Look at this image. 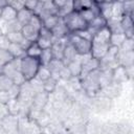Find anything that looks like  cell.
I'll list each match as a JSON object with an SVG mask.
<instances>
[{
    "instance_id": "obj_8",
    "label": "cell",
    "mask_w": 134,
    "mask_h": 134,
    "mask_svg": "<svg viewBox=\"0 0 134 134\" xmlns=\"http://www.w3.org/2000/svg\"><path fill=\"white\" fill-rule=\"evenodd\" d=\"M32 15H34L32 12H30V10H28V9H26L24 7L23 9H21V10H19L17 13V21L22 26H24V25L28 24V22H29L30 18L32 17Z\"/></svg>"
},
{
    "instance_id": "obj_26",
    "label": "cell",
    "mask_w": 134,
    "mask_h": 134,
    "mask_svg": "<svg viewBox=\"0 0 134 134\" xmlns=\"http://www.w3.org/2000/svg\"><path fill=\"white\" fill-rule=\"evenodd\" d=\"M60 77H64V79H69L70 77V75H71V73H70V71H69V69L67 68V66H64L62 69H61V71H60Z\"/></svg>"
},
{
    "instance_id": "obj_25",
    "label": "cell",
    "mask_w": 134,
    "mask_h": 134,
    "mask_svg": "<svg viewBox=\"0 0 134 134\" xmlns=\"http://www.w3.org/2000/svg\"><path fill=\"white\" fill-rule=\"evenodd\" d=\"M37 4H38V1H24V7L32 13H34Z\"/></svg>"
},
{
    "instance_id": "obj_13",
    "label": "cell",
    "mask_w": 134,
    "mask_h": 134,
    "mask_svg": "<svg viewBox=\"0 0 134 134\" xmlns=\"http://www.w3.org/2000/svg\"><path fill=\"white\" fill-rule=\"evenodd\" d=\"M52 59H53V57H52V52H51V49L50 48L43 49L42 52H41V55L39 58L40 63H41L42 66H48V64L51 62Z\"/></svg>"
},
{
    "instance_id": "obj_6",
    "label": "cell",
    "mask_w": 134,
    "mask_h": 134,
    "mask_svg": "<svg viewBox=\"0 0 134 134\" xmlns=\"http://www.w3.org/2000/svg\"><path fill=\"white\" fill-rule=\"evenodd\" d=\"M0 19L3 20V21H6V22H10V21L17 20V12L14 8H12L10 6L6 5L1 10V17H0Z\"/></svg>"
},
{
    "instance_id": "obj_14",
    "label": "cell",
    "mask_w": 134,
    "mask_h": 134,
    "mask_svg": "<svg viewBox=\"0 0 134 134\" xmlns=\"http://www.w3.org/2000/svg\"><path fill=\"white\" fill-rule=\"evenodd\" d=\"M36 77H37L39 81H41V82L43 83V82H45L46 80H48V79L51 77V72H50V70L48 69L47 66H42V65H41L40 68H39V70H38V72H37Z\"/></svg>"
},
{
    "instance_id": "obj_15",
    "label": "cell",
    "mask_w": 134,
    "mask_h": 134,
    "mask_svg": "<svg viewBox=\"0 0 134 134\" xmlns=\"http://www.w3.org/2000/svg\"><path fill=\"white\" fill-rule=\"evenodd\" d=\"M67 68L69 69L71 75H81V71H82V63L77 60H74L70 63H68Z\"/></svg>"
},
{
    "instance_id": "obj_17",
    "label": "cell",
    "mask_w": 134,
    "mask_h": 134,
    "mask_svg": "<svg viewBox=\"0 0 134 134\" xmlns=\"http://www.w3.org/2000/svg\"><path fill=\"white\" fill-rule=\"evenodd\" d=\"M13 55L8 52V50L5 49H1L0 48V69L2 67H4L6 64H8L12 60H13Z\"/></svg>"
},
{
    "instance_id": "obj_3",
    "label": "cell",
    "mask_w": 134,
    "mask_h": 134,
    "mask_svg": "<svg viewBox=\"0 0 134 134\" xmlns=\"http://www.w3.org/2000/svg\"><path fill=\"white\" fill-rule=\"evenodd\" d=\"M68 43L74 48L77 54L84 55V54H90L91 51V41L86 40L80 36H77L74 32H70L67 36Z\"/></svg>"
},
{
    "instance_id": "obj_22",
    "label": "cell",
    "mask_w": 134,
    "mask_h": 134,
    "mask_svg": "<svg viewBox=\"0 0 134 134\" xmlns=\"http://www.w3.org/2000/svg\"><path fill=\"white\" fill-rule=\"evenodd\" d=\"M7 5L10 6L12 8H14L17 13L21 9L24 8V1H19V0H15V1H7Z\"/></svg>"
},
{
    "instance_id": "obj_12",
    "label": "cell",
    "mask_w": 134,
    "mask_h": 134,
    "mask_svg": "<svg viewBox=\"0 0 134 134\" xmlns=\"http://www.w3.org/2000/svg\"><path fill=\"white\" fill-rule=\"evenodd\" d=\"M126 36L125 34H111L110 37V45L115 46V47H120L122 43L126 41Z\"/></svg>"
},
{
    "instance_id": "obj_28",
    "label": "cell",
    "mask_w": 134,
    "mask_h": 134,
    "mask_svg": "<svg viewBox=\"0 0 134 134\" xmlns=\"http://www.w3.org/2000/svg\"><path fill=\"white\" fill-rule=\"evenodd\" d=\"M7 5V1H3V0H0V9H2L3 7H5Z\"/></svg>"
},
{
    "instance_id": "obj_27",
    "label": "cell",
    "mask_w": 134,
    "mask_h": 134,
    "mask_svg": "<svg viewBox=\"0 0 134 134\" xmlns=\"http://www.w3.org/2000/svg\"><path fill=\"white\" fill-rule=\"evenodd\" d=\"M9 98H10V96H9L7 91H0V102L6 103Z\"/></svg>"
},
{
    "instance_id": "obj_30",
    "label": "cell",
    "mask_w": 134,
    "mask_h": 134,
    "mask_svg": "<svg viewBox=\"0 0 134 134\" xmlns=\"http://www.w3.org/2000/svg\"><path fill=\"white\" fill-rule=\"evenodd\" d=\"M1 73H2V72H1V69H0V75H1Z\"/></svg>"
},
{
    "instance_id": "obj_10",
    "label": "cell",
    "mask_w": 134,
    "mask_h": 134,
    "mask_svg": "<svg viewBox=\"0 0 134 134\" xmlns=\"http://www.w3.org/2000/svg\"><path fill=\"white\" fill-rule=\"evenodd\" d=\"M74 9H73V1H66L65 4L60 7L57 12V17L63 19L64 17H66L67 15H69L70 13H72Z\"/></svg>"
},
{
    "instance_id": "obj_7",
    "label": "cell",
    "mask_w": 134,
    "mask_h": 134,
    "mask_svg": "<svg viewBox=\"0 0 134 134\" xmlns=\"http://www.w3.org/2000/svg\"><path fill=\"white\" fill-rule=\"evenodd\" d=\"M7 50H8V52L13 55L14 59H21V58H23L24 55H26L25 49H24L21 45H19V44L10 43V45H9L8 48H7Z\"/></svg>"
},
{
    "instance_id": "obj_4",
    "label": "cell",
    "mask_w": 134,
    "mask_h": 134,
    "mask_svg": "<svg viewBox=\"0 0 134 134\" xmlns=\"http://www.w3.org/2000/svg\"><path fill=\"white\" fill-rule=\"evenodd\" d=\"M39 30L40 29H38V28H36V27H34L29 24H26V25L22 26L21 34H22V36L24 37L25 40H27L30 43H34L39 38Z\"/></svg>"
},
{
    "instance_id": "obj_5",
    "label": "cell",
    "mask_w": 134,
    "mask_h": 134,
    "mask_svg": "<svg viewBox=\"0 0 134 134\" xmlns=\"http://www.w3.org/2000/svg\"><path fill=\"white\" fill-rule=\"evenodd\" d=\"M125 16L122 2H112V9H111V20L120 21ZM109 19V20H110Z\"/></svg>"
},
{
    "instance_id": "obj_2",
    "label": "cell",
    "mask_w": 134,
    "mask_h": 134,
    "mask_svg": "<svg viewBox=\"0 0 134 134\" xmlns=\"http://www.w3.org/2000/svg\"><path fill=\"white\" fill-rule=\"evenodd\" d=\"M63 22L66 25L69 32H76L80 30L87 29L88 24L83 20L79 12H72L63 18Z\"/></svg>"
},
{
    "instance_id": "obj_18",
    "label": "cell",
    "mask_w": 134,
    "mask_h": 134,
    "mask_svg": "<svg viewBox=\"0 0 134 134\" xmlns=\"http://www.w3.org/2000/svg\"><path fill=\"white\" fill-rule=\"evenodd\" d=\"M60 19H61V18L57 17L55 15L50 16V17H48V18H46V19H44V20L42 21V22H43V26L51 30V29H52V28H53V27L59 23Z\"/></svg>"
},
{
    "instance_id": "obj_16",
    "label": "cell",
    "mask_w": 134,
    "mask_h": 134,
    "mask_svg": "<svg viewBox=\"0 0 134 134\" xmlns=\"http://www.w3.org/2000/svg\"><path fill=\"white\" fill-rule=\"evenodd\" d=\"M15 84L8 76L1 73V75H0V91H8Z\"/></svg>"
},
{
    "instance_id": "obj_23",
    "label": "cell",
    "mask_w": 134,
    "mask_h": 134,
    "mask_svg": "<svg viewBox=\"0 0 134 134\" xmlns=\"http://www.w3.org/2000/svg\"><path fill=\"white\" fill-rule=\"evenodd\" d=\"M120 51H132L133 50V40L132 39H126V41L122 43V45L119 47Z\"/></svg>"
},
{
    "instance_id": "obj_31",
    "label": "cell",
    "mask_w": 134,
    "mask_h": 134,
    "mask_svg": "<svg viewBox=\"0 0 134 134\" xmlns=\"http://www.w3.org/2000/svg\"><path fill=\"white\" fill-rule=\"evenodd\" d=\"M0 35H1V34H0Z\"/></svg>"
},
{
    "instance_id": "obj_9",
    "label": "cell",
    "mask_w": 134,
    "mask_h": 134,
    "mask_svg": "<svg viewBox=\"0 0 134 134\" xmlns=\"http://www.w3.org/2000/svg\"><path fill=\"white\" fill-rule=\"evenodd\" d=\"M97 7L99 9V15L108 21L111 18V9H112V2H102L97 4Z\"/></svg>"
},
{
    "instance_id": "obj_19",
    "label": "cell",
    "mask_w": 134,
    "mask_h": 134,
    "mask_svg": "<svg viewBox=\"0 0 134 134\" xmlns=\"http://www.w3.org/2000/svg\"><path fill=\"white\" fill-rule=\"evenodd\" d=\"M93 2L90 1H73V9L74 12H82L86 8H90L92 6Z\"/></svg>"
},
{
    "instance_id": "obj_20",
    "label": "cell",
    "mask_w": 134,
    "mask_h": 134,
    "mask_svg": "<svg viewBox=\"0 0 134 134\" xmlns=\"http://www.w3.org/2000/svg\"><path fill=\"white\" fill-rule=\"evenodd\" d=\"M55 84H57V80L53 79V77H50V79L46 80L45 82H43V88H44L45 91L50 92V91H52L54 89Z\"/></svg>"
},
{
    "instance_id": "obj_29",
    "label": "cell",
    "mask_w": 134,
    "mask_h": 134,
    "mask_svg": "<svg viewBox=\"0 0 134 134\" xmlns=\"http://www.w3.org/2000/svg\"><path fill=\"white\" fill-rule=\"evenodd\" d=\"M1 10H2V9H0V17H1Z\"/></svg>"
},
{
    "instance_id": "obj_21",
    "label": "cell",
    "mask_w": 134,
    "mask_h": 134,
    "mask_svg": "<svg viewBox=\"0 0 134 134\" xmlns=\"http://www.w3.org/2000/svg\"><path fill=\"white\" fill-rule=\"evenodd\" d=\"M28 24H29V25H31V26H34V27H36V28H38V29H40V28L43 26V22H42L41 18H40L39 16L35 15V14H34V15H32V17L30 18V20H29Z\"/></svg>"
},
{
    "instance_id": "obj_11",
    "label": "cell",
    "mask_w": 134,
    "mask_h": 134,
    "mask_svg": "<svg viewBox=\"0 0 134 134\" xmlns=\"http://www.w3.org/2000/svg\"><path fill=\"white\" fill-rule=\"evenodd\" d=\"M42 48L37 44V42H34V43H30L29 46L26 48L25 50V53L26 55L28 57H31V58H40L41 55V52H42Z\"/></svg>"
},
{
    "instance_id": "obj_1",
    "label": "cell",
    "mask_w": 134,
    "mask_h": 134,
    "mask_svg": "<svg viewBox=\"0 0 134 134\" xmlns=\"http://www.w3.org/2000/svg\"><path fill=\"white\" fill-rule=\"evenodd\" d=\"M40 66L41 63L38 58H31L28 55H24L23 58H21L20 71L25 81H31L32 79H35Z\"/></svg>"
},
{
    "instance_id": "obj_24",
    "label": "cell",
    "mask_w": 134,
    "mask_h": 134,
    "mask_svg": "<svg viewBox=\"0 0 134 134\" xmlns=\"http://www.w3.org/2000/svg\"><path fill=\"white\" fill-rule=\"evenodd\" d=\"M9 45H10V42L8 41V39L6 38V36L0 35V48L7 50V48H8Z\"/></svg>"
}]
</instances>
